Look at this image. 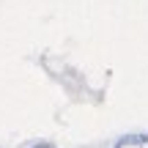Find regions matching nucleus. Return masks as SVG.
Wrapping results in <instances>:
<instances>
[{
    "mask_svg": "<svg viewBox=\"0 0 148 148\" xmlns=\"http://www.w3.org/2000/svg\"><path fill=\"white\" fill-rule=\"evenodd\" d=\"M33 148H52V145H47V143H38V145H33Z\"/></svg>",
    "mask_w": 148,
    "mask_h": 148,
    "instance_id": "2",
    "label": "nucleus"
},
{
    "mask_svg": "<svg viewBox=\"0 0 148 148\" xmlns=\"http://www.w3.org/2000/svg\"><path fill=\"white\" fill-rule=\"evenodd\" d=\"M115 148H148V134H126L115 143Z\"/></svg>",
    "mask_w": 148,
    "mask_h": 148,
    "instance_id": "1",
    "label": "nucleus"
}]
</instances>
